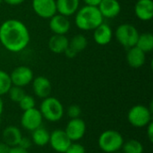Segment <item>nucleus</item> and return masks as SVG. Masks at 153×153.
<instances>
[{
  "instance_id": "29",
  "label": "nucleus",
  "mask_w": 153,
  "mask_h": 153,
  "mask_svg": "<svg viewBox=\"0 0 153 153\" xmlns=\"http://www.w3.org/2000/svg\"><path fill=\"white\" fill-rule=\"evenodd\" d=\"M65 153H86V151L83 145L78 143H72Z\"/></svg>"
},
{
  "instance_id": "20",
  "label": "nucleus",
  "mask_w": 153,
  "mask_h": 153,
  "mask_svg": "<svg viewBox=\"0 0 153 153\" xmlns=\"http://www.w3.org/2000/svg\"><path fill=\"white\" fill-rule=\"evenodd\" d=\"M22 137V134L21 130L14 126H9L5 127L2 134L3 142L6 143L9 147L18 146Z\"/></svg>"
},
{
  "instance_id": "25",
  "label": "nucleus",
  "mask_w": 153,
  "mask_h": 153,
  "mask_svg": "<svg viewBox=\"0 0 153 153\" xmlns=\"http://www.w3.org/2000/svg\"><path fill=\"white\" fill-rule=\"evenodd\" d=\"M12 85L10 74L7 72L0 69V96L7 94Z\"/></svg>"
},
{
  "instance_id": "30",
  "label": "nucleus",
  "mask_w": 153,
  "mask_h": 153,
  "mask_svg": "<svg viewBox=\"0 0 153 153\" xmlns=\"http://www.w3.org/2000/svg\"><path fill=\"white\" fill-rule=\"evenodd\" d=\"M31 145H32L31 139L29 138V137H26V136H22L20 143H19V144H18L19 147H21V148H22L24 150H27V151L31 147Z\"/></svg>"
},
{
  "instance_id": "17",
  "label": "nucleus",
  "mask_w": 153,
  "mask_h": 153,
  "mask_svg": "<svg viewBox=\"0 0 153 153\" xmlns=\"http://www.w3.org/2000/svg\"><path fill=\"white\" fill-rule=\"evenodd\" d=\"M126 61L129 66L133 68H140L145 64L146 53H144L136 46L132 47L127 49Z\"/></svg>"
},
{
  "instance_id": "16",
  "label": "nucleus",
  "mask_w": 153,
  "mask_h": 153,
  "mask_svg": "<svg viewBox=\"0 0 153 153\" xmlns=\"http://www.w3.org/2000/svg\"><path fill=\"white\" fill-rule=\"evenodd\" d=\"M134 13L141 21H150L153 17V0H138L134 5Z\"/></svg>"
},
{
  "instance_id": "37",
  "label": "nucleus",
  "mask_w": 153,
  "mask_h": 153,
  "mask_svg": "<svg viewBox=\"0 0 153 153\" xmlns=\"http://www.w3.org/2000/svg\"><path fill=\"white\" fill-rule=\"evenodd\" d=\"M3 111H4V101H3V100H2V98L0 96V117L3 114Z\"/></svg>"
},
{
  "instance_id": "23",
  "label": "nucleus",
  "mask_w": 153,
  "mask_h": 153,
  "mask_svg": "<svg viewBox=\"0 0 153 153\" xmlns=\"http://www.w3.org/2000/svg\"><path fill=\"white\" fill-rule=\"evenodd\" d=\"M88 46V39L82 34H77L69 39V48H72L76 54L82 52Z\"/></svg>"
},
{
  "instance_id": "2",
  "label": "nucleus",
  "mask_w": 153,
  "mask_h": 153,
  "mask_svg": "<svg viewBox=\"0 0 153 153\" xmlns=\"http://www.w3.org/2000/svg\"><path fill=\"white\" fill-rule=\"evenodd\" d=\"M103 17L97 6L84 5L75 13L74 22L81 30H93L103 22Z\"/></svg>"
},
{
  "instance_id": "5",
  "label": "nucleus",
  "mask_w": 153,
  "mask_h": 153,
  "mask_svg": "<svg viewBox=\"0 0 153 153\" xmlns=\"http://www.w3.org/2000/svg\"><path fill=\"white\" fill-rule=\"evenodd\" d=\"M139 35L140 33L136 27L129 23L120 24L115 31L117 40L121 46L127 49L136 45Z\"/></svg>"
},
{
  "instance_id": "19",
  "label": "nucleus",
  "mask_w": 153,
  "mask_h": 153,
  "mask_svg": "<svg viewBox=\"0 0 153 153\" xmlns=\"http://www.w3.org/2000/svg\"><path fill=\"white\" fill-rule=\"evenodd\" d=\"M48 48L55 54H64L69 46V39L65 35L53 34L48 39Z\"/></svg>"
},
{
  "instance_id": "13",
  "label": "nucleus",
  "mask_w": 153,
  "mask_h": 153,
  "mask_svg": "<svg viewBox=\"0 0 153 153\" xmlns=\"http://www.w3.org/2000/svg\"><path fill=\"white\" fill-rule=\"evenodd\" d=\"M32 89L35 95L40 99L49 97L52 91V84L45 76H37L32 80Z\"/></svg>"
},
{
  "instance_id": "1",
  "label": "nucleus",
  "mask_w": 153,
  "mask_h": 153,
  "mask_svg": "<svg viewBox=\"0 0 153 153\" xmlns=\"http://www.w3.org/2000/svg\"><path fill=\"white\" fill-rule=\"evenodd\" d=\"M30 41L27 26L20 20L8 19L0 25V43L9 52L24 50Z\"/></svg>"
},
{
  "instance_id": "26",
  "label": "nucleus",
  "mask_w": 153,
  "mask_h": 153,
  "mask_svg": "<svg viewBox=\"0 0 153 153\" xmlns=\"http://www.w3.org/2000/svg\"><path fill=\"white\" fill-rule=\"evenodd\" d=\"M7 94L9 95V98H10V100L12 101H13L15 103H19L20 100L24 97V95L26 93H25V91H24L22 87L12 85V87L8 91Z\"/></svg>"
},
{
  "instance_id": "15",
  "label": "nucleus",
  "mask_w": 153,
  "mask_h": 153,
  "mask_svg": "<svg viewBox=\"0 0 153 153\" xmlns=\"http://www.w3.org/2000/svg\"><path fill=\"white\" fill-rule=\"evenodd\" d=\"M103 18L113 19L119 15L121 12V4L117 0H101L97 6Z\"/></svg>"
},
{
  "instance_id": "4",
  "label": "nucleus",
  "mask_w": 153,
  "mask_h": 153,
  "mask_svg": "<svg viewBox=\"0 0 153 153\" xmlns=\"http://www.w3.org/2000/svg\"><path fill=\"white\" fill-rule=\"evenodd\" d=\"M124 143L122 134L116 130L104 131L98 140L99 147L106 153H114L119 151L122 149Z\"/></svg>"
},
{
  "instance_id": "36",
  "label": "nucleus",
  "mask_w": 153,
  "mask_h": 153,
  "mask_svg": "<svg viewBox=\"0 0 153 153\" xmlns=\"http://www.w3.org/2000/svg\"><path fill=\"white\" fill-rule=\"evenodd\" d=\"M11 147H9L6 143H4V142L0 143V153H8L9 150Z\"/></svg>"
},
{
  "instance_id": "28",
  "label": "nucleus",
  "mask_w": 153,
  "mask_h": 153,
  "mask_svg": "<svg viewBox=\"0 0 153 153\" xmlns=\"http://www.w3.org/2000/svg\"><path fill=\"white\" fill-rule=\"evenodd\" d=\"M81 114H82V108H80V106H78L76 104L71 105L67 109V115L71 119L80 117Z\"/></svg>"
},
{
  "instance_id": "7",
  "label": "nucleus",
  "mask_w": 153,
  "mask_h": 153,
  "mask_svg": "<svg viewBox=\"0 0 153 153\" xmlns=\"http://www.w3.org/2000/svg\"><path fill=\"white\" fill-rule=\"evenodd\" d=\"M10 78L13 85L23 88L32 82L34 74L33 71L30 67L25 65H20L15 67L12 71V73L10 74Z\"/></svg>"
},
{
  "instance_id": "27",
  "label": "nucleus",
  "mask_w": 153,
  "mask_h": 153,
  "mask_svg": "<svg viewBox=\"0 0 153 153\" xmlns=\"http://www.w3.org/2000/svg\"><path fill=\"white\" fill-rule=\"evenodd\" d=\"M18 104H19V106L21 108V109L25 111V110L35 108L36 101H35V100H34V98L32 96L25 94L24 97L20 100V102Z\"/></svg>"
},
{
  "instance_id": "9",
  "label": "nucleus",
  "mask_w": 153,
  "mask_h": 153,
  "mask_svg": "<svg viewBox=\"0 0 153 153\" xmlns=\"http://www.w3.org/2000/svg\"><path fill=\"white\" fill-rule=\"evenodd\" d=\"M33 12L42 19H50L56 13V0H32Z\"/></svg>"
},
{
  "instance_id": "24",
  "label": "nucleus",
  "mask_w": 153,
  "mask_h": 153,
  "mask_svg": "<svg viewBox=\"0 0 153 153\" xmlns=\"http://www.w3.org/2000/svg\"><path fill=\"white\" fill-rule=\"evenodd\" d=\"M122 149L125 153H143V145L135 139H130L124 143Z\"/></svg>"
},
{
  "instance_id": "10",
  "label": "nucleus",
  "mask_w": 153,
  "mask_h": 153,
  "mask_svg": "<svg viewBox=\"0 0 153 153\" xmlns=\"http://www.w3.org/2000/svg\"><path fill=\"white\" fill-rule=\"evenodd\" d=\"M73 142L69 139L64 130H54L49 136L48 143L54 151L59 153H65Z\"/></svg>"
},
{
  "instance_id": "38",
  "label": "nucleus",
  "mask_w": 153,
  "mask_h": 153,
  "mask_svg": "<svg viewBox=\"0 0 153 153\" xmlns=\"http://www.w3.org/2000/svg\"><path fill=\"white\" fill-rule=\"evenodd\" d=\"M2 3H3V0H0V5L2 4Z\"/></svg>"
},
{
  "instance_id": "11",
  "label": "nucleus",
  "mask_w": 153,
  "mask_h": 153,
  "mask_svg": "<svg viewBox=\"0 0 153 153\" xmlns=\"http://www.w3.org/2000/svg\"><path fill=\"white\" fill-rule=\"evenodd\" d=\"M65 132L72 142H77L84 136L86 132V124L80 117L73 118L68 122Z\"/></svg>"
},
{
  "instance_id": "12",
  "label": "nucleus",
  "mask_w": 153,
  "mask_h": 153,
  "mask_svg": "<svg viewBox=\"0 0 153 153\" xmlns=\"http://www.w3.org/2000/svg\"><path fill=\"white\" fill-rule=\"evenodd\" d=\"M48 27L53 34L65 35L71 29V22L68 17L56 13L49 19Z\"/></svg>"
},
{
  "instance_id": "6",
  "label": "nucleus",
  "mask_w": 153,
  "mask_h": 153,
  "mask_svg": "<svg viewBox=\"0 0 153 153\" xmlns=\"http://www.w3.org/2000/svg\"><path fill=\"white\" fill-rule=\"evenodd\" d=\"M152 111L144 105H135L130 108L127 114L129 123L137 128L145 127L152 122Z\"/></svg>"
},
{
  "instance_id": "31",
  "label": "nucleus",
  "mask_w": 153,
  "mask_h": 153,
  "mask_svg": "<svg viewBox=\"0 0 153 153\" xmlns=\"http://www.w3.org/2000/svg\"><path fill=\"white\" fill-rule=\"evenodd\" d=\"M147 136L151 143L153 142V122H150L147 126Z\"/></svg>"
},
{
  "instance_id": "32",
  "label": "nucleus",
  "mask_w": 153,
  "mask_h": 153,
  "mask_svg": "<svg viewBox=\"0 0 153 153\" xmlns=\"http://www.w3.org/2000/svg\"><path fill=\"white\" fill-rule=\"evenodd\" d=\"M8 153H29L27 150H24L19 146H14V147H11L9 150Z\"/></svg>"
},
{
  "instance_id": "34",
  "label": "nucleus",
  "mask_w": 153,
  "mask_h": 153,
  "mask_svg": "<svg viewBox=\"0 0 153 153\" xmlns=\"http://www.w3.org/2000/svg\"><path fill=\"white\" fill-rule=\"evenodd\" d=\"M25 0H3V2H4L5 4H9V5H19L21 4H22Z\"/></svg>"
},
{
  "instance_id": "18",
  "label": "nucleus",
  "mask_w": 153,
  "mask_h": 153,
  "mask_svg": "<svg viewBox=\"0 0 153 153\" xmlns=\"http://www.w3.org/2000/svg\"><path fill=\"white\" fill-rule=\"evenodd\" d=\"M56 5L57 13L69 17L80 8V0H56Z\"/></svg>"
},
{
  "instance_id": "22",
  "label": "nucleus",
  "mask_w": 153,
  "mask_h": 153,
  "mask_svg": "<svg viewBox=\"0 0 153 153\" xmlns=\"http://www.w3.org/2000/svg\"><path fill=\"white\" fill-rule=\"evenodd\" d=\"M144 53H149L153 49V34L151 32H144L139 35L135 45Z\"/></svg>"
},
{
  "instance_id": "3",
  "label": "nucleus",
  "mask_w": 153,
  "mask_h": 153,
  "mask_svg": "<svg viewBox=\"0 0 153 153\" xmlns=\"http://www.w3.org/2000/svg\"><path fill=\"white\" fill-rule=\"evenodd\" d=\"M39 111L46 120L49 122H57L64 116V107L59 100L55 97H47L43 99Z\"/></svg>"
},
{
  "instance_id": "33",
  "label": "nucleus",
  "mask_w": 153,
  "mask_h": 153,
  "mask_svg": "<svg viewBox=\"0 0 153 153\" xmlns=\"http://www.w3.org/2000/svg\"><path fill=\"white\" fill-rule=\"evenodd\" d=\"M64 54L65 55V56L66 57H68V58H74V57H75L76 56V53L72 49V48H70L69 47L65 49V51L64 52Z\"/></svg>"
},
{
  "instance_id": "14",
  "label": "nucleus",
  "mask_w": 153,
  "mask_h": 153,
  "mask_svg": "<svg viewBox=\"0 0 153 153\" xmlns=\"http://www.w3.org/2000/svg\"><path fill=\"white\" fill-rule=\"evenodd\" d=\"M113 39V30L111 27L105 22L100 23L93 30V39L100 46H106Z\"/></svg>"
},
{
  "instance_id": "8",
  "label": "nucleus",
  "mask_w": 153,
  "mask_h": 153,
  "mask_svg": "<svg viewBox=\"0 0 153 153\" xmlns=\"http://www.w3.org/2000/svg\"><path fill=\"white\" fill-rule=\"evenodd\" d=\"M42 121H43V117L39 109H37L36 108L23 111L21 117L22 126L24 129L30 132L40 127L42 125Z\"/></svg>"
},
{
  "instance_id": "35",
  "label": "nucleus",
  "mask_w": 153,
  "mask_h": 153,
  "mask_svg": "<svg viewBox=\"0 0 153 153\" xmlns=\"http://www.w3.org/2000/svg\"><path fill=\"white\" fill-rule=\"evenodd\" d=\"M86 5H91V6H98L101 0H82Z\"/></svg>"
},
{
  "instance_id": "21",
  "label": "nucleus",
  "mask_w": 153,
  "mask_h": 153,
  "mask_svg": "<svg viewBox=\"0 0 153 153\" xmlns=\"http://www.w3.org/2000/svg\"><path fill=\"white\" fill-rule=\"evenodd\" d=\"M49 136H50L49 132L47 129L40 126L39 128L35 129L34 131H32L31 141L37 146L42 147V146H45L48 143Z\"/></svg>"
}]
</instances>
